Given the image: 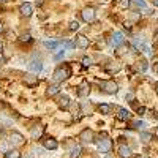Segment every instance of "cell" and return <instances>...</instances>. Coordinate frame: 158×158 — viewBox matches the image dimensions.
Here are the masks:
<instances>
[{"instance_id":"obj_1","label":"cell","mask_w":158,"mask_h":158,"mask_svg":"<svg viewBox=\"0 0 158 158\" xmlns=\"http://www.w3.org/2000/svg\"><path fill=\"white\" fill-rule=\"evenodd\" d=\"M71 74V68L68 67V65H65V67H59L56 71H54V76H52V79H54L56 82H60V81H65L67 77H70Z\"/></svg>"},{"instance_id":"obj_2","label":"cell","mask_w":158,"mask_h":158,"mask_svg":"<svg viewBox=\"0 0 158 158\" xmlns=\"http://www.w3.org/2000/svg\"><path fill=\"white\" fill-rule=\"evenodd\" d=\"M123 41H125V38H123V35L120 32H114L111 35V38L108 40V43H109L111 48H118L120 44H123Z\"/></svg>"},{"instance_id":"obj_3","label":"cell","mask_w":158,"mask_h":158,"mask_svg":"<svg viewBox=\"0 0 158 158\" xmlns=\"http://www.w3.org/2000/svg\"><path fill=\"white\" fill-rule=\"evenodd\" d=\"M111 147H112V141H111L108 136H104L103 139L98 141V150H100V152L108 153V152L111 150Z\"/></svg>"},{"instance_id":"obj_4","label":"cell","mask_w":158,"mask_h":158,"mask_svg":"<svg viewBox=\"0 0 158 158\" xmlns=\"http://www.w3.org/2000/svg\"><path fill=\"white\" fill-rule=\"evenodd\" d=\"M101 87H103V90L106 92V94H109V95L117 94V90H118V87H117V84H115L114 81H101Z\"/></svg>"},{"instance_id":"obj_5","label":"cell","mask_w":158,"mask_h":158,"mask_svg":"<svg viewBox=\"0 0 158 158\" xmlns=\"http://www.w3.org/2000/svg\"><path fill=\"white\" fill-rule=\"evenodd\" d=\"M81 15H82V19H84L85 22H94V21H95V10L90 8V6H89V8H84Z\"/></svg>"},{"instance_id":"obj_6","label":"cell","mask_w":158,"mask_h":158,"mask_svg":"<svg viewBox=\"0 0 158 158\" xmlns=\"http://www.w3.org/2000/svg\"><path fill=\"white\" fill-rule=\"evenodd\" d=\"M29 70L32 73H40L43 70V62L41 60H38V59H33L30 63H29Z\"/></svg>"},{"instance_id":"obj_7","label":"cell","mask_w":158,"mask_h":158,"mask_svg":"<svg viewBox=\"0 0 158 158\" xmlns=\"http://www.w3.org/2000/svg\"><path fill=\"white\" fill-rule=\"evenodd\" d=\"M89 92H90V85H89V82H87V81H82L81 85H79V89H77V95H79V97H87V95H89Z\"/></svg>"},{"instance_id":"obj_8","label":"cell","mask_w":158,"mask_h":158,"mask_svg":"<svg viewBox=\"0 0 158 158\" xmlns=\"http://www.w3.org/2000/svg\"><path fill=\"white\" fill-rule=\"evenodd\" d=\"M8 142L11 144V146H21V144L24 142V138H22V135H19V133H13V135L10 136Z\"/></svg>"},{"instance_id":"obj_9","label":"cell","mask_w":158,"mask_h":158,"mask_svg":"<svg viewBox=\"0 0 158 158\" xmlns=\"http://www.w3.org/2000/svg\"><path fill=\"white\" fill-rule=\"evenodd\" d=\"M81 139H82V142H94V131L89 128L84 130L81 133Z\"/></svg>"},{"instance_id":"obj_10","label":"cell","mask_w":158,"mask_h":158,"mask_svg":"<svg viewBox=\"0 0 158 158\" xmlns=\"http://www.w3.org/2000/svg\"><path fill=\"white\" fill-rule=\"evenodd\" d=\"M19 11H21L22 16L29 18V16H32V5H30V3H22L21 8H19Z\"/></svg>"},{"instance_id":"obj_11","label":"cell","mask_w":158,"mask_h":158,"mask_svg":"<svg viewBox=\"0 0 158 158\" xmlns=\"http://www.w3.org/2000/svg\"><path fill=\"white\" fill-rule=\"evenodd\" d=\"M24 82L25 85H29V87H35L38 84V76H33V74H27L24 79Z\"/></svg>"},{"instance_id":"obj_12","label":"cell","mask_w":158,"mask_h":158,"mask_svg":"<svg viewBox=\"0 0 158 158\" xmlns=\"http://www.w3.org/2000/svg\"><path fill=\"white\" fill-rule=\"evenodd\" d=\"M118 155H120L122 158H130L131 156V149L128 146H125V144H122V146L118 147Z\"/></svg>"},{"instance_id":"obj_13","label":"cell","mask_w":158,"mask_h":158,"mask_svg":"<svg viewBox=\"0 0 158 158\" xmlns=\"http://www.w3.org/2000/svg\"><path fill=\"white\" fill-rule=\"evenodd\" d=\"M44 147L46 149H49V150H54V149H57L59 147V142L56 141V139H52V138H49V139H44Z\"/></svg>"},{"instance_id":"obj_14","label":"cell","mask_w":158,"mask_h":158,"mask_svg":"<svg viewBox=\"0 0 158 158\" xmlns=\"http://www.w3.org/2000/svg\"><path fill=\"white\" fill-rule=\"evenodd\" d=\"M76 44H77L79 48H82V49H85V48L89 46V38H85L84 35H79V36L76 38Z\"/></svg>"},{"instance_id":"obj_15","label":"cell","mask_w":158,"mask_h":158,"mask_svg":"<svg viewBox=\"0 0 158 158\" xmlns=\"http://www.w3.org/2000/svg\"><path fill=\"white\" fill-rule=\"evenodd\" d=\"M81 152H82V149H81V146H74L71 150H70V153H68V156L70 158H77L79 155H81Z\"/></svg>"},{"instance_id":"obj_16","label":"cell","mask_w":158,"mask_h":158,"mask_svg":"<svg viewBox=\"0 0 158 158\" xmlns=\"http://www.w3.org/2000/svg\"><path fill=\"white\" fill-rule=\"evenodd\" d=\"M59 92H60V87H59V85H56V84H52V85H49V87H48V95H49V97L57 95Z\"/></svg>"},{"instance_id":"obj_17","label":"cell","mask_w":158,"mask_h":158,"mask_svg":"<svg viewBox=\"0 0 158 158\" xmlns=\"http://www.w3.org/2000/svg\"><path fill=\"white\" fill-rule=\"evenodd\" d=\"M59 106H60V108H68V106H70V97H68V95L60 97V100H59Z\"/></svg>"},{"instance_id":"obj_18","label":"cell","mask_w":158,"mask_h":158,"mask_svg":"<svg viewBox=\"0 0 158 158\" xmlns=\"http://www.w3.org/2000/svg\"><path fill=\"white\" fill-rule=\"evenodd\" d=\"M120 120H128L130 118V112L127 111V109H123V108H118V115H117Z\"/></svg>"},{"instance_id":"obj_19","label":"cell","mask_w":158,"mask_h":158,"mask_svg":"<svg viewBox=\"0 0 158 158\" xmlns=\"http://www.w3.org/2000/svg\"><path fill=\"white\" fill-rule=\"evenodd\" d=\"M43 44H44V48H48V49H51V51H54V49H57L62 43H59V41H44Z\"/></svg>"},{"instance_id":"obj_20","label":"cell","mask_w":158,"mask_h":158,"mask_svg":"<svg viewBox=\"0 0 158 158\" xmlns=\"http://www.w3.org/2000/svg\"><path fill=\"white\" fill-rule=\"evenodd\" d=\"M43 131H44V128L38 125V127H35V128L32 130V136H33V138H40V136L43 135Z\"/></svg>"},{"instance_id":"obj_21","label":"cell","mask_w":158,"mask_h":158,"mask_svg":"<svg viewBox=\"0 0 158 158\" xmlns=\"http://www.w3.org/2000/svg\"><path fill=\"white\" fill-rule=\"evenodd\" d=\"M5 158H21V152H18V150H8V152H5Z\"/></svg>"},{"instance_id":"obj_22","label":"cell","mask_w":158,"mask_h":158,"mask_svg":"<svg viewBox=\"0 0 158 158\" xmlns=\"http://www.w3.org/2000/svg\"><path fill=\"white\" fill-rule=\"evenodd\" d=\"M98 111H100L101 114H109L111 106H109V104H106V103H103V104H100V106H98Z\"/></svg>"},{"instance_id":"obj_23","label":"cell","mask_w":158,"mask_h":158,"mask_svg":"<svg viewBox=\"0 0 158 158\" xmlns=\"http://www.w3.org/2000/svg\"><path fill=\"white\" fill-rule=\"evenodd\" d=\"M139 138H141V141H142V142H146V144H147V142L152 139V135H149V133H141V135H139Z\"/></svg>"},{"instance_id":"obj_24","label":"cell","mask_w":158,"mask_h":158,"mask_svg":"<svg viewBox=\"0 0 158 158\" xmlns=\"http://www.w3.org/2000/svg\"><path fill=\"white\" fill-rule=\"evenodd\" d=\"M146 125H147V123H146V122H142V120H136V122H133V128H138V130H139V128H146Z\"/></svg>"},{"instance_id":"obj_25","label":"cell","mask_w":158,"mask_h":158,"mask_svg":"<svg viewBox=\"0 0 158 158\" xmlns=\"http://www.w3.org/2000/svg\"><path fill=\"white\" fill-rule=\"evenodd\" d=\"M79 29V22L77 21H71L70 22V30H77Z\"/></svg>"},{"instance_id":"obj_26","label":"cell","mask_w":158,"mask_h":158,"mask_svg":"<svg viewBox=\"0 0 158 158\" xmlns=\"http://www.w3.org/2000/svg\"><path fill=\"white\" fill-rule=\"evenodd\" d=\"M139 63H141V65H138V70L146 71V70H147V62H144V60H142V62H139Z\"/></svg>"},{"instance_id":"obj_27","label":"cell","mask_w":158,"mask_h":158,"mask_svg":"<svg viewBox=\"0 0 158 158\" xmlns=\"http://www.w3.org/2000/svg\"><path fill=\"white\" fill-rule=\"evenodd\" d=\"M82 65H84V67H90V65H92V59L90 57H84L82 59Z\"/></svg>"},{"instance_id":"obj_28","label":"cell","mask_w":158,"mask_h":158,"mask_svg":"<svg viewBox=\"0 0 158 158\" xmlns=\"http://www.w3.org/2000/svg\"><path fill=\"white\" fill-rule=\"evenodd\" d=\"M135 3L141 8H146V0H135Z\"/></svg>"},{"instance_id":"obj_29","label":"cell","mask_w":158,"mask_h":158,"mask_svg":"<svg viewBox=\"0 0 158 158\" xmlns=\"http://www.w3.org/2000/svg\"><path fill=\"white\" fill-rule=\"evenodd\" d=\"M120 6L122 8H128L130 6V0H120Z\"/></svg>"},{"instance_id":"obj_30","label":"cell","mask_w":158,"mask_h":158,"mask_svg":"<svg viewBox=\"0 0 158 158\" xmlns=\"http://www.w3.org/2000/svg\"><path fill=\"white\" fill-rule=\"evenodd\" d=\"M62 46H63V48H73L74 43H73V41H65V43H62Z\"/></svg>"},{"instance_id":"obj_31","label":"cell","mask_w":158,"mask_h":158,"mask_svg":"<svg viewBox=\"0 0 158 158\" xmlns=\"http://www.w3.org/2000/svg\"><path fill=\"white\" fill-rule=\"evenodd\" d=\"M63 57H65V51H60V52H59V54H57L54 59H56V60H60V59H63Z\"/></svg>"},{"instance_id":"obj_32","label":"cell","mask_w":158,"mask_h":158,"mask_svg":"<svg viewBox=\"0 0 158 158\" xmlns=\"http://www.w3.org/2000/svg\"><path fill=\"white\" fill-rule=\"evenodd\" d=\"M21 40H22V41H30V35H22Z\"/></svg>"},{"instance_id":"obj_33","label":"cell","mask_w":158,"mask_h":158,"mask_svg":"<svg viewBox=\"0 0 158 158\" xmlns=\"http://www.w3.org/2000/svg\"><path fill=\"white\" fill-rule=\"evenodd\" d=\"M153 71H155V73H156V74H158V62H156V63H155V65H153Z\"/></svg>"},{"instance_id":"obj_34","label":"cell","mask_w":158,"mask_h":158,"mask_svg":"<svg viewBox=\"0 0 158 158\" xmlns=\"http://www.w3.org/2000/svg\"><path fill=\"white\" fill-rule=\"evenodd\" d=\"M3 62H5V57H3L2 52H0V63H3Z\"/></svg>"},{"instance_id":"obj_35","label":"cell","mask_w":158,"mask_h":158,"mask_svg":"<svg viewBox=\"0 0 158 158\" xmlns=\"http://www.w3.org/2000/svg\"><path fill=\"white\" fill-rule=\"evenodd\" d=\"M36 5L40 6V5H43V0H36Z\"/></svg>"},{"instance_id":"obj_36","label":"cell","mask_w":158,"mask_h":158,"mask_svg":"<svg viewBox=\"0 0 158 158\" xmlns=\"http://www.w3.org/2000/svg\"><path fill=\"white\" fill-rule=\"evenodd\" d=\"M152 2H153V5H155V6H158V0H152Z\"/></svg>"},{"instance_id":"obj_37","label":"cell","mask_w":158,"mask_h":158,"mask_svg":"<svg viewBox=\"0 0 158 158\" xmlns=\"http://www.w3.org/2000/svg\"><path fill=\"white\" fill-rule=\"evenodd\" d=\"M2 30H3V25H2V22H0V33H2Z\"/></svg>"},{"instance_id":"obj_38","label":"cell","mask_w":158,"mask_h":158,"mask_svg":"<svg viewBox=\"0 0 158 158\" xmlns=\"http://www.w3.org/2000/svg\"><path fill=\"white\" fill-rule=\"evenodd\" d=\"M155 40H156V41H158V32H155Z\"/></svg>"},{"instance_id":"obj_39","label":"cell","mask_w":158,"mask_h":158,"mask_svg":"<svg viewBox=\"0 0 158 158\" xmlns=\"http://www.w3.org/2000/svg\"><path fill=\"white\" fill-rule=\"evenodd\" d=\"M156 136H158V128H156Z\"/></svg>"},{"instance_id":"obj_40","label":"cell","mask_w":158,"mask_h":158,"mask_svg":"<svg viewBox=\"0 0 158 158\" xmlns=\"http://www.w3.org/2000/svg\"><path fill=\"white\" fill-rule=\"evenodd\" d=\"M156 94H158V85H156Z\"/></svg>"},{"instance_id":"obj_41","label":"cell","mask_w":158,"mask_h":158,"mask_svg":"<svg viewBox=\"0 0 158 158\" xmlns=\"http://www.w3.org/2000/svg\"><path fill=\"white\" fill-rule=\"evenodd\" d=\"M100 2H106V0H100Z\"/></svg>"},{"instance_id":"obj_42","label":"cell","mask_w":158,"mask_h":158,"mask_svg":"<svg viewBox=\"0 0 158 158\" xmlns=\"http://www.w3.org/2000/svg\"><path fill=\"white\" fill-rule=\"evenodd\" d=\"M0 2H6V0H0Z\"/></svg>"},{"instance_id":"obj_43","label":"cell","mask_w":158,"mask_h":158,"mask_svg":"<svg viewBox=\"0 0 158 158\" xmlns=\"http://www.w3.org/2000/svg\"><path fill=\"white\" fill-rule=\"evenodd\" d=\"M106 158H111V156H106Z\"/></svg>"}]
</instances>
